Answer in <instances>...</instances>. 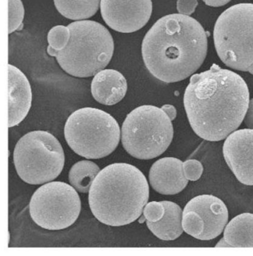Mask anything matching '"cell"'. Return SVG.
<instances>
[{
  "label": "cell",
  "instance_id": "cell-28",
  "mask_svg": "<svg viewBox=\"0 0 253 256\" xmlns=\"http://www.w3.org/2000/svg\"><path fill=\"white\" fill-rule=\"evenodd\" d=\"M216 248H230V246L223 238L222 240H219L218 243L216 244Z\"/></svg>",
  "mask_w": 253,
  "mask_h": 256
},
{
  "label": "cell",
  "instance_id": "cell-7",
  "mask_svg": "<svg viewBox=\"0 0 253 256\" xmlns=\"http://www.w3.org/2000/svg\"><path fill=\"white\" fill-rule=\"evenodd\" d=\"M220 60L230 68L248 72L253 65V4L231 6L218 18L213 32Z\"/></svg>",
  "mask_w": 253,
  "mask_h": 256
},
{
  "label": "cell",
  "instance_id": "cell-4",
  "mask_svg": "<svg viewBox=\"0 0 253 256\" xmlns=\"http://www.w3.org/2000/svg\"><path fill=\"white\" fill-rule=\"evenodd\" d=\"M70 38L65 48L56 52L60 66L76 78H90L106 68L114 50L108 29L92 20L76 21L68 26Z\"/></svg>",
  "mask_w": 253,
  "mask_h": 256
},
{
  "label": "cell",
  "instance_id": "cell-11",
  "mask_svg": "<svg viewBox=\"0 0 253 256\" xmlns=\"http://www.w3.org/2000/svg\"><path fill=\"white\" fill-rule=\"evenodd\" d=\"M223 154L236 178L253 186V130L233 132L224 141Z\"/></svg>",
  "mask_w": 253,
  "mask_h": 256
},
{
  "label": "cell",
  "instance_id": "cell-10",
  "mask_svg": "<svg viewBox=\"0 0 253 256\" xmlns=\"http://www.w3.org/2000/svg\"><path fill=\"white\" fill-rule=\"evenodd\" d=\"M100 12L108 27L133 33L147 24L152 13V0H101Z\"/></svg>",
  "mask_w": 253,
  "mask_h": 256
},
{
  "label": "cell",
  "instance_id": "cell-20",
  "mask_svg": "<svg viewBox=\"0 0 253 256\" xmlns=\"http://www.w3.org/2000/svg\"><path fill=\"white\" fill-rule=\"evenodd\" d=\"M70 38V30L68 26H56L52 28L48 34V54L52 56H56V52L66 47Z\"/></svg>",
  "mask_w": 253,
  "mask_h": 256
},
{
  "label": "cell",
  "instance_id": "cell-22",
  "mask_svg": "<svg viewBox=\"0 0 253 256\" xmlns=\"http://www.w3.org/2000/svg\"><path fill=\"white\" fill-rule=\"evenodd\" d=\"M165 214V206L162 202H152L147 203L144 208L142 214L150 222H158L161 220Z\"/></svg>",
  "mask_w": 253,
  "mask_h": 256
},
{
  "label": "cell",
  "instance_id": "cell-2",
  "mask_svg": "<svg viewBox=\"0 0 253 256\" xmlns=\"http://www.w3.org/2000/svg\"><path fill=\"white\" fill-rule=\"evenodd\" d=\"M207 35L202 24L180 14L166 15L153 24L142 42V59L148 72L162 82H180L204 62Z\"/></svg>",
  "mask_w": 253,
  "mask_h": 256
},
{
  "label": "cell",
  "instance_id": "cell-5",
  "mask_svg": "<svg viewBox=\"0 0 253 256\" xmlns=\"http://www.w3.org/2000/svg\"><path fill=\"white\" fill-rule=\"evenodd\" d=\"M64 136L69 147L78 156L100 159L116 150L120 140V128L111 114L86 107L68 116Z\"/></svg>",
  "mask_w": 253,
  "mask_h": 256
},
{
  "label": "cell",
  "instance_id": "cell-26",
  "mask_svg": "<svg viewBox=\"0 0 253 256\" xmlns=\"http://www.w3.org/2000/svg\"><path fill=\"white\" fill-rule=\"evenodd\" d=\"M161 108L165 112L166 114L168 116L172 121L176 119V116H177V110H176V107L173 106L172 105L166 104V105L162 106Z\"/></svg>",
  "mask_w": 253,
  "mask_h": 256
},
{
  "label": "cell",
  "instance_id": "cell-19",
  "mask_svg": "<svg viewBox=\"0 0 253 256\" xmlns=\"http://www.w3.org/2000/svg\"><path fill=\"white\" fill-rule=\"evenodd\" d=\"M100 171V167L94 162L80 160L75 164L69 171L70 184L79 192H88Z\"/></svg>",
  "mask_w": 253,
  "mask_h": 256
},
{
  "label": "cell",
  "instance_id": "cell-17",
  "mask_svg": "<svg viewBox=\"0 0 253 256\" xmlns=\"http://www.w3.org/2000/svg\"><path fill=\"white\" fill-rule=\"evenodd\" d=\"M230 248H253V214L243 213L232 219L224 232Z\"/></svg>",
  "mask_w": 253,
  "mask_h": 256
},
{
  "label": "cell",
  "instance_id": "cell-30",
  "mask_svg": "<svg viewBox=\"0 0 253 256\" xmlns=\"http://www.w3.org/2000/svg\"><path fill=\"white\" fill-rule=\"evenodd\" d=\"M248 72H249L251 74L253 75V65L252 66L250 67V68H249Z\"/></svg>",
  "mask_w": 253,
  "mask_h": 256
},
{
  "label": "cell",
  "instance_id": "cell-13",
  "mask_svg": "<svg viewBox=\"0 0 253 256\" xmlns=\"http://www.w3.org/2000/svg\"><path fill=\"white\" fill-rule=\"evenodd\" d=\"M183 162L176 158H162L152 164L150 183L161 194L172 196L183 191L188 180L184 174Z\"/></svg>",
  "mask_w": 253,
  "mask_h": 256
},
{
  "label": "cell",
  "instance_id": "cell-29",
  "mask_svg": "<svg viewBox=\"0 0 253 256\" xmlns=\"http://www.w3.org/2000/svg\"><path fill=\"white\" fill-rule=\"evenodd\" d=\"M146 220V219L145 216H144V214H142V216L141 214L140 217L138 218V222H139L140 224H142Z\"/></svg>",
  "mask_w": 253,
  "mask_h": 256
},
{
  "label": "cell",
  "instance_id": "cell-25",
  "mask_svg": "<svg viewBox=\"0 0 253 256\" xmlns=\"http://www.w3.org/2000/svg\"><path fill=\"white\" fill-rule=\"evenodd\" d=\"M244 122L248 128L253 130V98L250 100L248 111H246V116L244 119Z\"/></svg>",
  "mask_w": 253,
  "mask_h": 256
},
{
  "label": "cell",
  "instance_id": "cell-21",
  "mask_svg": "<svg viewBox=\"0 0 253 256\" xmlns=\"http://www.w3.org/2000/svg\"><path fill=\"white\" fill-rule=\"evenodd\" d=\"M8 33L22 27L24 8L22 0H8Z\"/></svg>",
  "mask_w": 253,
  "mask_h": 256
},
{
  "label": "cell",
  "instance_id": "cell-8",
  "mask_svg": "<svg viewBox=\"0 0 253 256\" xmlns=\"http://www.w3.org/2000/svg\"><path fill=\"white\" fill-rule=\"evenodd\" d=\"M14 163L23 182L44 184L58 177L64 170L65 154L59 140L46 131L24 134L15 146Z\"/></svg>",
  "mask_w": 253,
  "mask_h": 256
},
{
  "label": "cell",
  "instance_id": "cell-3",
  "mask_svg": "<svg viewBox=\"0 0 253 256\" xmlns=\"http://www.w3.org/2000/svg\"><path fill=\"white\" fill-rule=\"evenodd\" d=\"M150 186L134 166L116 163L98 173L88 192V204L94 217L112 226L137 220L148 203Z\"/></svg>",
  "mask_w": 253,
  "mask_h": 256
},
{
  "label": "cell",
  "instance_id": "cell-12",
  "mask_svg": "<svg viewBox=\"0 0 253 256\" xmlns=\"http://www.w3.org/2000/svg\"><path fill=\"white\" fill-rule=\"evenodd\" d=\"M197 214L203 226L202 240H210L220 236L229 219V212L223 200L211 194H202L190 200L184 208Z\"/></svg>",
  "mask_w": 253,
  "mask_h": 256
},
{
  "label": "cell",
  "instance_id": "cell-18",
  "mask_svg": "<svg viewBox=\"0 0 253 256\" xmlns=\"http://www.w3.org/2000/svg\"><path fill=\"white\" fill-rule=\"evenodd\" d=\"M101 0H54L55 7L64 18L84 20L93 16L100 6Z\"/></svg>",
  "mask_w": 253,
  "mask_h": 256
},
{
  "label": "cell",
  "instance_id": "cell-27",
  "mask_svg": "<svg viewBox=\"0 0 253 256\" xmlns=\"http://www.w3.org/2000/svg\"><path fill=\"white\" fill-rule=\"evenodd\" d=\"M204 2L211 7H222L229 3L231 0H203Z\"/></svg>",
  "mask_w": 253,
  "mask_h": 256
},
{
  "label": "cell",
  "instance_id": "cell-16",
  "mask_svg": "<svg viewBox=\"0 0 253 256\" xmlns=\"http://www.w3.org/2000/svg\"><path fill=\"white\" fill-rule=\"evenodd\" d=\"M165 206V214L158 222L146 220L148 230L160 240H174L178 238L184 232L182 218L183 211L177 204L162 202Z\"/></svg>",
  "mask_w": 253,
  "mask_h": 256
},
{
  "label": "cell",
  "instance_id": "cell-24",
  "mask_svg": "<svg viewBox=\"0 0 253 256\" xmlns=\"http://www.w3.org/2000/svg\"><path fill=\"white\" fill-rule=\"evenodd\" d=\"M198 4V0H178L177 10L180 14L190 16L194 13Z\"/></svg>",
  "mask_w": 253,
  "mask_h": 256
},
{
  "label": "cell",
  "instance_id": "cell-23",
  "mask_svg": "<svg viewBox=\"0 0 253 256\" xmlns=\"http://www.w3.org/2000/svg\"><path fill=\"white\" fill-rule=\"evenodd\" d=\"M184 172L187 180L196 182L199 180L203 174L204 167L198 160L192 159L184 162Z\"/></svg>",
  "mask_w": 253,
  "mask_h": 256
},
{
  "label": "cell",
  "instance_id": "cell-6",
  "mask_svg": "<svg viewBox=\"0 0 253 256\" xmlns=\"http://www.w3.org/2000/svg\"><path fill=\"white\" fill-rule=\"evenodd\" d=\"M174 136L172 120L154 106L134 108L126 118L121 128L124 150L140 160L159 157L168 148Z\"/></svg>",
  "mask_w": 253,
  "mask_h": 256
},
{
  "label": "cell",
  "instance_id": "cell-14",
  "mask_svg": "<svg viewBox=\"0 0 253 256\" xmlns=\"http://www.w3.org/2000/svg\"><path fill=\"white\" fill-rule=\"evenodd\" d=\"M8 127L18 126L26 118L32 107L30 82L19 68L8 64Z\"/></svg>",
  "mask_w": 253,
  "mask_h": 256
},
{
  "label": "cell",
  "instance_id": "cell-15",
  "mask_svg": "<svg viewBox=\"0 0 253 256\" xmlns=\"http://www.w3.org/2000/svg\"><path fill=\"white\" fill-rule=\"evenodd\" d=\"M127 88L126 80L118 70H100L92 80V96L102 105L113 106L120 102L126 96Z\"/></svg>",
  "mask_w": 253,
  "mask_h": 256
},
{
  "label": "cell",
  "instance_id": "cell-9",
  "mask_svg": "<svg viewBox=\"0 0 253 256\" xmlns=\"http://www.w3.org/2000/svg\"><path fill=\"white\" fill-rule=\"evenodd\" d=\"M81 200L73 186L61 182L46 184L36 190L29 204L34 222L44 229L60 230L75 223Z\"/></svg>",
  "mask_w": 253,
  "mask_h": 256
},
{
  "label": "cell",
  "instance_id": "cell-1",
  "mask_svg": "<svg viewBox=\"0 0 253 256\" xmlns=\"http://www.w3.org/2000/svg\"><path fill=\"white\" fill-rule=\"evenodd\" d=\"M250 92L244 80L213 64L192 75L184 104L193 131L204 140L220 141L236 131L244 119Z\"/></svg>",
  "mask_w": 253,
  "mask_h": 256
}]
</instances>
